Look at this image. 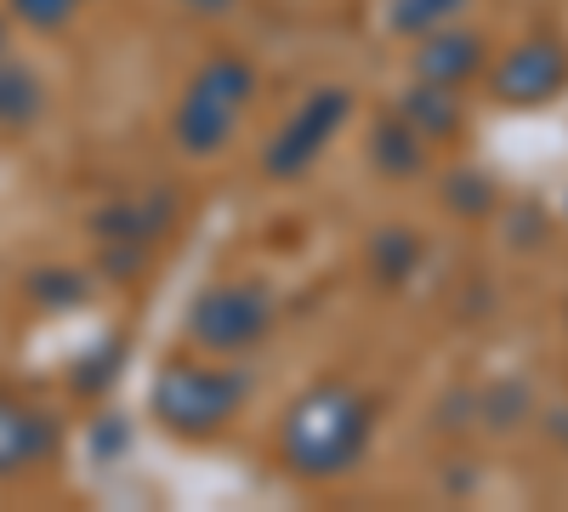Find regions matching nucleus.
I'll use <instances>...</instances> for the list:
<instances>
[{"label":"nucleus","instance_id":"nucleus-4","mask_svg":"<svg viewBox=\"0 0 568 512\" xmlns=\"http://www.w3.org/2000/svg\"><path fill=\"white\" fill-rule=\"evenodd\" d=\"M273 324H278V302L262 279H222V285L200 291L194 308H187V337L222 359L267 342Z\"/></svg>","mask_w":568,"mask_h":512},{"label":"nucleus","instance_id":"nucleus-2","mask_svg":"<svg viewBox=\"0 0 568 512\" xmlns=\"http://www.w3.org/2000/svg\"><path fill=\"white\" fill-rule=\"evenodd\" d=\"M251 98H256V69H251V58H240V52H216L211 63H200L194 80L182 86L176 114H171L176 149H182V154H194V160L222 154V149H227V137L240 131Z\"/></svg>","mask_w":568,"mask_h":512},{"label":"nucleus","instance_id":"nucleus-10","mask_svg":"<svg viewBox=\"0 0 568 512\" xmlns=\"http://www.w3.org/2000/svg\"><path fill=\"white\" fill-rule=\"evenodd\" d=\"M369 160L382 165L387 177H415L426 165V137L404 114H387V120H375V131H369Z\"/></svg>","mask_w":568,"mask_h":512},{"label":"nucleus","instance_id":"nucleus-15","mask_svg":"<svg viewBox=\"0 0 568 512\" xmlns=\"http://www.w3.org/2000/svg\"><path fill=\"white\" fill-rule=\"evenodd\" d=\"M7 7H12L18 23L52 34V29H69V23H74V12L85 7V0H7Z\"/></svg>","mask_w":568,"mask_h":512},{"label":"nucleus","instance_id":"nucleus-9","mask_svg":"<svg viewBox=\"0 0 568 512\" xmlns=\"http://www.w3.org/2000/svg\"><path fill=\"white\" fill-rule=\"evenodd\" d=\"M171 217H176V200L165 189H149V194H131V200H114L109 211H98V234L109 245L136 251V245L160 240L165 228H171Z\"/></svg>","mask_w":568,"mask_h":512},{"label":"nucleus","instance_id":"nucleus-16","mask_svg":"<svg viewBox=\"0 0 568 512\" xmlns=\"http://www.w3.org/2000/svg\"><path fill=\"white\" fill-rule=\"evenodd\" d=\"M449 205L466 211V217H484L495 205V189H489L478 171H460V177H449Z\"/></svg>","mask_w":568,"mask_h":512},{"label":"nucleus","instance_id":"nucleus-12","mask_svg":"<svg viewBox=\"0 0 568 512\" xmlns=\"http://www.w3.org/2000/svg\"><path fill=\"white\" fill-rule=\"evenodd\" d=\"M398 114L433 143V137H449L455 126H460V98L449 86H426V80H415V91L398 103Z\"/></svg>","mask_w":568,"mask_h":512},{"label":"nucleus","instance_id":"nucleus-11","mask_svg":"<svg viewBox=\"0 0 568 512\" xmlns=\"http://www.w3.org/2000/svg\"><path fill=\"white\" fill-rule=\"evenodd\" d=\"M45 103V86L7 52V23H0V126H29Z\"/></svg>","mask_w":568,"mask_h":512},{"label":"nucleus","instance_id":"nucleus-1","mask_svg":"<svg viewBox=\"0 0 568 512\" xmlns=\"http://www.w3.org/2000/svg\"><path fill=\"white\" fill-rule=\"evenodd\" d=\"M369 433H375V404L353 382L329 377V382L302 388L284 404L278 461H284V473L324 484V479H342V473L358 468L364 450H369Z\"/></svg>","mask_w":568,"mask_h":512},{"label":"nucleus","instance_id":"nucleus-5","mask_svg":"<svg viewBox=\"0 0 568 512\" xmlns=\"http://www.w3.org/2000/svg\"><path fill=\"white\" fill-rule=\"evenodd\" d=\"M347 114H353V98H347L342 86L313 91V98L278 126V137H273L267 154H262V171L267 177H302L329 143H336V131L347 126Z\"/></svg>","mask_w":568,"mask_h":512},{"label":"nucleus","instance_id":"nucleus-14","mask_svg":"<svg viewBox=\"0 0 568 512\" xmlns=\"http://www.w3.org/2000/svg\"><path fill=\"white\" fill-rule=\"evenodd\" d=\"M460 7H466V0H393V29L420 40V34H433V29L455 23Z\"/></svg>","mask_w":568,"mask_h":512},{"label":"nucleus","instance_id":"nucleus-7","mask_svg":"<svg viewBox=\"0 0 568 512\" xmlns=\"http://www.w3.org/2000/svg\"><path fill=\"white\" fill-rule=\"evenodd\" d=\"M58 450V422L23 393L0 388V479H23Z\"/></svg>","mask_w":568,"mask_h":512},{"label":"nucleus","instance_id":"nucleus-17","mask_svg":"<svg viewBox=\"0 0 568 512\" xmlns=\"http://www.w3.org/2000/svg\"><path fill=\"white\" fill-rule=\"evenodd\" d=\"M176 7L200 12V18H222V12H233V7H240V0H176Z\"/></svg>","mask_w":568,"mask_h":512},{"label":"nucleus","instance_id":"nucleus-6","mask_svg":"<svg viewBox=\"0 0 568 512\" xmlns=\"http://www.w3.org/2000/svg\"><path fill=\"white\" fill-rule=\"evenodd\" d=\"M489 86H495V98L506 109H535V103L557 98V91L568 86V52L557 40H517L495 63Z\"/></svg>","mask_w":568,"mask_h":512},{"label":"nucleus","instance_id":"nucleus-3","mask_svg":"<svg viewBox=\"0 0 568 512\" xmlns=\"http://www.w3.org/2000/svg\"><path fill=\"white\" fill-rule=\"evenodd\" d=\"M245 399H251L245 370L205 364V359H171L154 377L149 410H154V422L176 439H211L245 410Z\"/></svg>","mask_w":568,"mask_h":512},{"label":"nucleus","instance_id":"nucleus-13","mask_svg":"<svg viewBox=\"0 0 568 512\" xmlns=\"http://www.w3.org/2000/svg\"><path fill=\"white\" fill-rule=\"evenodd\" d=\"M420 262V240H415V228H382V234L369 240V268L382 285H398V279H409Z\"/></svg>","mask_w":568,"mask_h":512},{"label":"nucleus","instance_id":"nucleus-8","mask_svg":"<svg viewBox=\"0 0 568 512\" xmlns=\"http://www.w3.org/2000/svg\"><path fill=\"white\" fill-rule=\"evenodd\" d=\"M484 63H489L484 40L471 34V29L444 23V29H433V34H420V52H415V80L460 91L471 74H484Z\"/></svg>","mask_w":568,"mask_h":512}]
</instances>
